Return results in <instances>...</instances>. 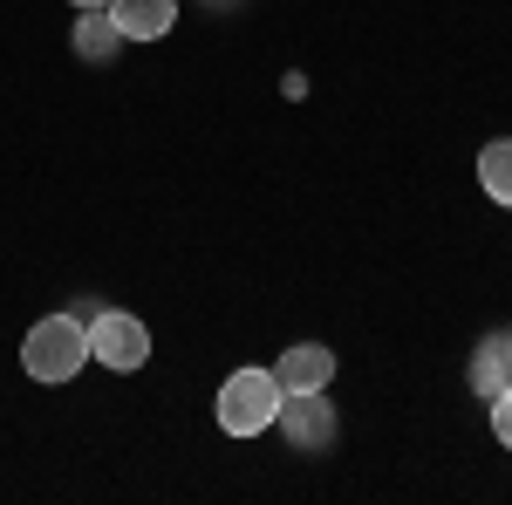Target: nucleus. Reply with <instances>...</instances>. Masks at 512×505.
<instances>
[{"label": "nucleus", "instance_id": "obj_3", "mask_svg": "<svg viewBox=\"0 0 512 505\" xmlns=\"http://www.w3.org/2000/svg\"><path fill=\"white\" fill-rule=\"evenodd\" d=\"M89 362H103V369H144L151 362V328L123 308L89 314Z\"/></svg>", "mask_w": 512, "mask_h": 505}, {"label": "nucleus", "instance_id": "obj_8", "mask_svg": "<svg viewBox=\"0 0 512 505\" xmlns=\"http://www.w3.org/2000/svg\"><path fill=\"white\" fill-rule=\"evenodd\" d=\"M123 48V28L110 21V7H82V21H76V55L82 62H110Z\"/></svg>", "mask_w": 512, "mask_h": 505}, {"label": "nucleus", "instance_id": "obj_5", "mask_svg": "<svg viewBox=\"0 0 512 505\" xmlns=\"http://www.w3.org/2000/svg\"><path fill=\"white\" fill-rule=\"evenodd\" d=\"M274 376L287 396H308V389H328L335 383V349H321V342H294V349L274 362Z\"/></svg>", "mask_w": 512, "mask_h": 505}, {"label": "nucleus", "instance_id": "obj_10", "mask_svg": "<svg viewBox=\"0 0 512 505\" xmlns=\"http://www.w3.org/2000/svg\"><path fill=\"white\" fill-rule=\"evenodd\" d=\"M492 437L512 451V389H506V396H492Z\"/></svg>", "mask_w": 512, "mask_h": 505}, {"label": "nucleus", "instance_id": "obj_1", "mask_svg": "<svg viewBox=\"0 0 512 505\" xmlns=\"http://www.w3.org/2000/svg\"><path fill=\"white\" fill-rule=\"evenodd\" d=\"M280 403H287V389H280L274 369H233L226 383H219V403H212V417L226 437H260V430H274Z\"/></svg>", "mask_w": 512, "mask_h": 505}, {"label": "nucleus", "instance_id": "obj_6", "mask_svg": "<svg viewBox=\"0 0 512 505\" xmlns=\"http://www.w3.org/2000/svg\"><path fill=\"white\" fill-rule=\"evenodd\" d=\"M110 21L123 28V41H164L178 21V0H110Z\"/></svg>", "mask_w": 512, "mask_h": 505}, {"label": "nucleus", "instance_id": "obj_9", "mask_svg": "<svg viewBox=\"0 0 512 505\" xmlns=\"http://www.w3.org/2000/svg\"><path fill=\"white\" fill-rule=\"evenodd\" d=\"M478 185H485L492 205H512V137H499V144L478 151Z\"/></svg>", "mask_w": 512, "mask_h": 505}, {"label": "nucleus", "instance_id": "obj_7", "mask_svg": "<svg viewBox=\"0 0 512 505\" xmlns=\"http://www.w3.org/2000/svg\"><path fill=\"white\" fill-rule=\"evenodd\" d=\"M472 389L485 396V403L512 389V335H485V342L472 349Z\"/></svg>", "mask_w": 512, "mask_h": 505}, {"label": "nucleus", "instance_id": "obj_11", "mask_svg": "<svg viewBox=\"0 0 512 505\" xmlns=\"http://www.w3.org/2000/svg\"><path fill=\"white\" fill-rule=\"evenodd\" d=\"M69 7H110V0H69Z\"/></svg>", "mask_w": 512, "mask_h": 505}, {"label": "nucleus", "instance_id": "obj_2", "mask_svg": "<svg viewBox=\"0 0 512 505\" xmlns=\"http://www.w3.org/2000/svg\"><path fill=\"white\" fill-rule=\"evenodd\" d=\"M82 362H89V321L82 314H41L21 342V369L35 383H69Z\"/></svg>", "mask_w": 512, "mask_h": 505}, {"label": "nucleus", "instance_id": "obj_4", "mask_svg": "<svg viewBox=\"0 0 512 505\" xmlns=\"http://www.w3.org/2000/svg\"><path fill=\"white\" fill-rule=\"evenodd\" d=\"M274 424L287 430V444H294V451H328V444H335V410H328V389L287 396Z\"/></svg>", "mask_w": 512, "mask_h": 505}]
</instances>
